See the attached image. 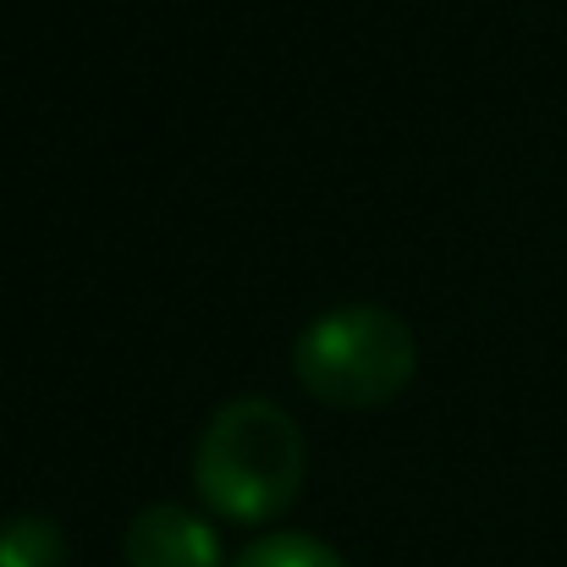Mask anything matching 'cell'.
<instances>
[{
	"label": "cell",
	"mask_w": 567,
	"mask_h": 567,
	"mask_svg": "<svg viewBox=\"0 0 567 567\" xmlns=\"http://www.w3.org/2000/svg\"><path fill=\"white\" fill-rule=\"evenodd\" d=\"M309 446L287 408L265 396L226 402L193 452V491L226 524H270L303 491Z\"/></svg>",
	"instance_id": "6da1fadb"
},
{
	"label": "cell",
	"mask_w": 567,
	"mask_h": 567,
	"mask_svg": "<svg viewBox=\"0 0 567 567\" xmlns=\"http://www.w3.org/2000/svg\"><path fill=\"white\" fill-rule=\"evenodd\" d=\"M0 567H66V535L55 518L17 513L0 524Z\"/></svg>",
	"instance_id": "277c9868"
},
{
	"label": "cell",
	"mask_w": 567,
	"mask_h": 567,
	"mask_svg": "<svg viewBox=\"0 0 567 567\" xmlns=\"http://www.w3.org/2000/svg\"><path fill=\"white\" fill-rule=\"evenodd\" d=\"M413 331L380 303L326 309L292 348V375L326 408H385L413 380Z\"/></svg>",
	"instance_id": "7a4b0ae2"
},
{
	"label": "cell",
	"mask_w": 567,
	"mask_h": 567,
	"mask_svg": "<svg viewBox=\"0 0 567 567\" xmlns=\"http://www.w3.org/2000/svg\"><path fill=\"white\" fill-rule=\"evenodd\" d=\"M231 567H348L326 540L315 535H298V529H281V535H265L254 540Z\"/></svg>",
	"instance_id": "5b68a950"
},
{
	"label": "cell",
	"mask_w": 567,
	"mask_h": 567,
	"mask_svg": "<svg viewBox=\"0 0 567 567\" xmlns=\"http://www.w3.org/2000/svg\"><path fill=\"white\" fill-rule=\"evenodd\" d=\"M127 567H220V535L183 502H155L127 524Z\"/></svg>",
	"instance_id": "3957f363"
}]
</instances>
